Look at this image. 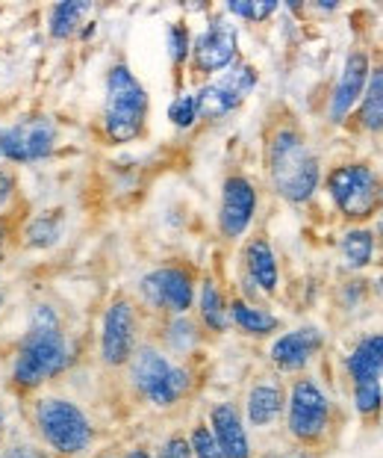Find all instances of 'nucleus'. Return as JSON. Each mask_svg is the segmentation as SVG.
<instances>
[{
    "mask_svg": "<svg viewBox=\"0 0 383 458\" xmlns=\"http://www.w3.org/2000/svg\"><path fill=\"white\" fill-rule=\"evenodd\" d=\"M80 364V344L68 331L62 308L38 299L27 308L24 326L6 352V387L18 403L56 387Z\"/></svg>",
    "mask_w": 383,
    "mask_h": 458,
    "instance_id": "obj_1",
    "label": "nucleus"
},
{
    "mask_svg": "<svg viewBox=\"0 0 383 458\" xmlns=\"http://www.w3.org/2000/svg\"><path fill=\"white\" fill-rule=\"evenodd\" d=\"M24 432L51 458H92L101 450V426L83 399L59 387L21 403Z\"/></svg>",
    "mask_w": 383,
    "mask_h": 458,
    "instance_id": "obj_2",
    "label": "nucleus"
},
{
    "mask_svg": "<svg viewBox=\"0 0 383 458\" xmlns=\"http://www.w3.org/2000/svg\"><path fill=\"white\" fill-rule=\"evenodd\" d=\"M262 172L274 199L307 208L321 192L324 160L298 122L278 119L262 140Z\"/></svg>",
    "mask_w": 383,
    "mask_h": 458,
    "instance_id": "obj_3",
    "label": "nucleus"
},
{
    "mask_svg": "<svg viewBox=\"0 0 383 458\" xmlns=\"http://www.w3.org/2000/svg\"><path fill=\"white\" fill-rule=\"evenodd\" d=\"M124 387L133 403L145 405L147 411L171 414L198 391V369L195 360H174L151 337H145L124 367Z\"/></svg>",
    "mask_w": 383,
    "mask_h": 458,
    "instance_id": "obj_4",
    "label": "nucleus"
},
{
    "mask_svg": "<svg viewBox=\"0 0 383 458\" xmlns=\"http://www.w3.org/2000/svg\"><path fill=\"white\" fill-rule=\"evenodd\" d=\"M339 405L328 385L316 373L295 376L287 382V411H283L280 432L287 444L307 446V450H328L339 428Z\"/></svg>",
    "mask_w": 383,
    "mask_h": 458,
    "instance_id": "obj_5",
    "label": "nucleus"
},
{
    "mask_svg": "<svg viewBox=\"0 0 383 458\" xmlns=\"http://www.w3.org/2000/svg\"><path fill=\"white\" fill-rule=\"evenodd\" d=\"M151 95L127 60H115L104 74L101 136L110 145H133L147 133Z\"/></svg>",
    "mask_w": 383,
    "mask_h": 458,
    "instance_id": "obj_6",
    "label": "nucleus"
},
{
    "mask_svg": "<svg viewBox=\"0 0 383 458\" xmlns=\"http://www.w3.org/2000/svg\"><path fill=\"white\" fill-rule=\"evenodd\" d=\"M321 192L346 225H369L380 208V174L366 160H339L324 169Z\"/></svg>",
    "mask_w": 383,
    "mask_h": 458,
    "instance_id": "obj_7",
    "label": "nucleus"
},
{
    "mask_svg": "<svg viewBox=\"0 0 383 458\" xmlns=\"http://www.w3.org/2000/svg\"><path fill=\"white\" fill-rule=\"evenodd\" d=\"M145 323V310L136 305L130 293H115L112 299H106L95 335V358L101 369H106V373H124V367L130 364L136 349L147 337Z\"/></svg>",
    "mask_w": 383,
    "mask_h": 458,
    "instance_id": "obj_8",
    "label": "nucleus"
},
{
    "mask_svg": "<svg viewBox=\"0 0 383 458\" xmlns=\"http://www.w3.org/2000/svg\"><path fill=\"white\" fill-rule=\"evenodd\" d=\"M198 269L186 260H162L136 278L133 299L147 319L192 314L198 293Z\"/></svg>",
    "mask_w": 383,
    "mask_h": 458,
    "instance_id": "obj_9",
    "label": "nucleus"
},
{
    "mask_svg": "<svg viewBox=\"0 0 383 458\" xmlns=\"http://www.w3.org/2000/svg\"><path fill=\"white\" fill-rule=\"evenodd\" d=\"M59 145H62V128L51 113L33 110L0 124V160L9 169L54 160Z\"/></svg>",
    "mask_w": 383,
    "mask_h": 458,
    "instance_id": "obj_10",
    "label": "nucleus"
},
{
    "mask_svg": "<svg viewBox=\"0 0 383 458\" xmlns=\"http://www.w3.org/2000/svg\"><path fill=\"white\" fill-rule=\"evenodd\" d=\"M262 208L260 183L251 178L248 172L233 169L224 174L219 187V208H215V233L221 242L239 246L245 237H251L254 225H257Z\"/></svg>",
    "mask_w": 383,
    "mask_h": 458,
    "instance_id": "obj_11",
    "label": "nucleus"
},
{
    "mask_svg": "<svg viewBox=\"0 0 383 458\" xmlns=\"http://www.w3.org/2000/svg\"><path fill=\"white\" fill-rule=\"evenodd\" d=\"M242 60V45H239V24L230 21L228 15L212 13L204 21V27L192 38V56H189V72L195 81H212V77L224 74Z\"/></svg>",
    "mask_w": 383,
    "mask_h": 458,
    "instance_id": "obj_12",
    "label": "nucleus"
},
{
    "mask_svg": "<svg viewBox=\"0 0 383 458\" xmlns=\"http://www.w3.org/2000/svg\"><path fill=\"white\" fill-rule=\"evenodd\" d=\"M260 86L257 65L239 60L224 74L212 77L195 86V101H198V115L204 124H221L233 113H239Z\"/></svg>",
    "mask_w": 383,
    "mask_h": 458,
    "instance_id": "obj_13",
    "label": "nucleus"
},
{
    "mask_svg": "<svg viewBox=\"0 0 383 458\" xmlns=\"http://www.w3.org/2000/svg\"><path fill=\"white\" fill-rule=\"evenodd\" d=\"M324 349H328V331L316 323H301L292 328H283L278 337L265 346V364L271 373L283 376L289 382L295 376L312 373L319 364Z\"/></svg>",
    "mask_w": 383,
    "mask_h": 458,
    "instance_id": "obj_14",
    "label": "nucleus"
},
{
    "mask_svg": "<svg viewBox=\"0 0 383 458\" xmlns=\"http://www.w3.org/2000/svg\"><path fill=\"white\" fill-rule=\"evenodd\" d=\"M239 408L251 435L278 432L283 426V411H287V378L271 373V369H262L245 385Z\"/></svg>",
    "mask_w": 383,
    "mask_h": 458,
    "instance_id": "obj_15",
    "label": "nucleus"
},
{
    "mask_svg": "<svg viewBox=\"0 0 383 458\" xmlns=\"http://www.w3.org/2000/svg\"><path fill=\"white\" fill-rule=\"evenodd\" d=\"M369 74H371V54L366 47H351L346 60H342L337 83H333V89L328 95V104H324V119H328L330 128H346L351 122L362 92H366Z\"/></svg>",
    "mask_w": 383,
    "mask_h": 458,
    "instance_id": "obj_16",
    "label": "nucleus"
},
{
    "mask_svg": "<svg viewBox=\"0 0 383 458\" xmlns=\"http://www.w3.org/2000/svg\"><path fill=\"white\" fill-rule=\"evenodd\" d=\"M204 420L210 426L215 444L228 458H254L257 446H254V435L242 417L239 399L236 396H219L206 405Z\"/></svg>",
    "mask_w": 383,
    "mask_h": 458,
    "instance_id": "obj_17",
    "label": "nucleus"
},
{
    "mask_svg": "<svg viewBox=\"0 0 383 458\" xmlns=\"http://www.w3.org/2000/svg\"><path fill=\"white\" fill-rule=\"evenodd\" d=\"M239 276L248 278L265 301H271L280 293L283 287L280 258L269 233L254 231L251 237H245L239 242Z\"/></svg>",
    "mask_w": 383,
    "mask_h": 458,
    "instance_id": "obj_18",
    "label": "nucleus"
},
{
    "mask_svg": "<svg viewBox=\"0 0 383 458\" xmlns=\"http://www.w3.org/2000/svg\"><path fill=\"white\" fill-rule=\"evenodd\" d=\"M68 233V213L62 208H38L29 213H18L15 242L24 251L42 255V251H54Z\"/></svg>",
    "mask_w": 383,
    "mask_h": 458,
    "instance_id": "obj_19",
    "label": "nucleus"
},
{
    "mask_svg": "<svg viewBox=\"0 0 383 458\" xmlns=\"http://www.w3.org/2000/svg\"><path fill=\"white\" fill-rule=\"evenodd\" d=\"M151 340L174 360H195L206 346V340H210L192 314L151 319Z\"/></svg>",
    "mask_w": 383,
    "mask_h": 458,
    "instance_id": "obj_20",
    "label": "nucleus"
},
{
    "mask_svg": "<svg viewBox=\"0 0 383 458\" xmlns=\"http://www.w3.org/2000/svg\"><path fill=\"white\" fill-rule=\"evenodd\" d=\"M192 317L206 337H228L230 335V293L215 276L198 278V293H195Z\"/></svg>",
    "mask_w": 383,
    "mask_h": 458,
    "instance_id": "obj_21",
    "label": "nucleus"
},
{
    "mask_svg": "<svg viewBox=\"0 0 383 458\" xmlns=\"http://www.w3.org/2000/svg\"><path fill=\"white\" fill-rule=\"evenodd\" d=\"M230 328L245 340H271L283 331V317L269 301H245L230 293Z\"/></svg>",
    "mask_w": 383,
    "mask_h": 458,
    "instance_id": "obj_22",
    "label": "nucleus"
},
{
    "mask_svg": "<svg viewBox=\"0 0 383 458\" xmlns=\"http://www.w3.org/2000/svg\"><path fill=\"white\" fill-rule=\"evenodd\" d=\"M342 373L348 385L383 382V331H366L342 355Z\"/></svg>",
    "mask_w": 383,
    "mask_h": 458,
    "instance_id": "obj_23",
    "label": "nucleus"
},
{
    "mask_svg": "<svg viewBox=\"0 0 383 458\" xmlns=\"http://www.w3.org/2000/svg\"><path fill=\"white\" fill-rule=\"evenodd\" d=\"M95 4L92 0H59L51 4L45 13V33L51 42H77V36L86 27V21H92Z\"/></svg>",
    "mask_w": 383,
    "mask_h": 458,
    "instance_id": "obj_24",
    "label": "nucleus"
},
{
    "mask_svg": "<svg viewBox=\"0 0 383 458\" xmlns=\"http://www.w3.org/2000/svg\"><path fill=\"white\" fill-rule=\"evenodd\" d=\"M375 251H378V237H375V231H371V225H348L337 240L339 263L351 276L369 269L371 260H375Z\"/></svg>",
    "mask_w": 383,
    "mask_h": 458,
    "instance_id": "obj_25",
    "label": "nucleus"
},
{
    "mask_svg": "<svg viewBox=\"0 0 383 458\" xmlns=\"http://www.w3.org/2000/svg\"><path fill=\"white\" fill-rule=\"evenodd\" d=\"M351 119L362 133H375V136L383 133V63L371 65L366 92H362Z\"/></svg>",
    "mask_w": 383,
    "mask_h": 458,
    "instance_id": "obj_26",
    "label": "nucleus"
},
{
    "mask_svg": "<svg viewBox=\"0 0 383 458\" xmlns=\"http://www.w3.org/2000/svg\"><path fill=\"white\" fill-rule=\"evenodd\" d=\"M192 27L189 21H171L165 27V54H169V63H171V72L174 77L180 81L189 68V56H192Z\"/></svg>",
    "mask_w": 383,
    "mask_h": 458,
    "instance_id": "obj_27",
    "label": "nucleus"
},
{
    "mask_svg": "<svg viewBox=\"0 0 383 458\" xmlns=\"http://www.w3.org/2000/svg\"><path fill=\"white\" fill-rule=\"evenodd\" d=\"M351 408L360 423L375 426L383 417V382L351 385Z\"/></svg>",
    "mask_w": 383,
    "mask_h": 458,
    "instance_id": "obj_28",
    "label": "nucleus"
},
{
    "mask_svg": "<svg viewBox=\"0 0 383 458\" xmlns=\"http://www.w3.org/2000/svg\"><path fill=\"white\" fill-rule=\"evenodd\" d=\"M278 0H228L221 13L236 24H265L280 13Z\"/></svg>",
    "mask_w": 383,
    "mask_h": 458,
    "instance_id": "obj_29",
    "label": "nucleus"
},
{
    "mask_svg": "<svg viewBox=\"0 0 383 458\" xmlns=\"http://www.w3.org/2000/svg\"><path fill=\"white\" fill-rule=\"evenodd\" d=\"M165 119L174 131H195L201 124L198 115V101H195V89H177L174 98L169 101V110H165Z\"/></svg>",
    "mask_w": 383,
    "mask_h": 458,
    "instance_id": "obj_30",
    "label": "nucleus"
},
{
    "mask_svg": "<svg viewBox=\"0 0 383 458\" xmlns=\"http://www.w3.org/2000/svg\"><path fill=\"white\" fill-rule=\"evenodd\" d=\"M186 441H189L192 458H228L221 453V446L215 444V437L210 432V426H206L204 414L195 417V420L186 426Z\"/></svg>",
    "mask_w": 383,
    "mask_h": 458,
    "instance_id": "obj_31",
    "label": "nucleus"
},
{
    "mask_svg": "<svg viewBox=\"0 0 383 458\" xmlns=\"http://www.w3.org/2000/svg\"><path fill=\"white\" fill-rule=\"evenodd\" d=\"M21 210V178L18 169H0V216H18Z\"/></svg>",
    "mask_w": 383,
    "mask_h": 458,
    "instance_id": "obj_32",
    "label": "nucleus"
},
{
    "mask_svg": "<svg viewBox=\"0 0 383 458\" xmlns=\"http://www.w3.org/2000/svg\"><path fill=\"white\" fill-rule=\"evenodd\" d=\"M0 458H51V455H47L21 426V428H12V432H9L6 444L0 446Z\"/></svg>",
    "mask_w": 383,
    "mask_h": 458,
    "instance_id": "obj_33",
    "label": "nucleus"
},
{
    "mask_svg": "<svg viewBox=\"0 0 383 458\" xmlns=\"http://www.w3.org/2000/svg\"><path fill=\"white\" fill-rule=\"evenodd\" d=\"M154 458H192L189 441H186V428L180 426L169 428V432L154 444Z\"/></svg>",
    "mask_w": 383,
    "mask_h": 458,
    "instance_id": "obj_34",
    "label": "nucleus"
},
{
    "mask_svg": "<svg viewBox=\"0 0 383 458\" xmlns=\"http://www.w3.org/2000/svg\"><path fill=\"white\" fill-rule=\"evenodd\" d=\"M15 228H18V216H0V267H4L9 249L15 246Z\"/></svg>",
    "mask_w": 383,
    "mask_h": 458,
    "instance_id": "obj_35",
    "label": "nucleus"
},
{
    "mask_svg": "<svg viewBox=\"0 0 383 458\" xmlns=\"http://www.w3.org/2000/svg\"><path fill=\"white\" fill-rule=\"evenodd\" d=\"M121 458H154V446L145 441H133L121 450Z\"/></svg>",
    "mask_w": 383,
    "mask_h": 458,
    "instance_id": "obj_36",
    "label": "nucleus"
},
{
    "mask_svg": "<svg viewBox=\"0 0 383 458\" xmlns=\"http://www.w3.org/2000/svg\"><path fill=\"white\" fill-rule=\"evenodd\" d=\"M278 458H321V453L316 450H307V446H295V444H287L283 450L278 453Z\"/></svg>",
    "mask_w": 383,
    "mask_h": 458,
    "instance_id": "obj_37",
    "label": "nucleus"
},
{
    "mask_svg": "<svg viewBox=\"0 0 383 458\" xmlns=\"http://www.w3.org/2000/svg\"><path fill=\"white\" fill-rule=\"evenodd\" d=\"M9 432H12V426H9V408H6V399L0 396V446L6 444Z\"/></svg>",
    "mask_w": 383,
    "mask_h": 458,
    "instance_id": "obj_38",
    "label": "nucleus"
},
{
    "mask_svg": "<svg viewBox=\"0 0 383 458\" xmlns=\"http://www.w3.org/2000/svg\"><path fill=\"white\" fill-rule=\"evenodd\" d=\"M97 33V21H86V27L80 30V36H77V42H92Z\"/></svg>",
    "mask_w": 383,
    "mask_h": 458,
    "instance_id": "obj_39",
    "label": "nucleus"
},
{
    "mask_svg": "<svg viewBox=\"0 0 383 458\" xmlns=\"http://www.w3.org/2000/svg\"><path fill=\"white\" fill-rule=\"evenodd\" d=\"M92 458H121V450H115V446H101Z\"/></svg>",
    "mask_w": 383,
    "mask_h": 458,
    "instance_id": "obj_40",
    "label": "nucleus"
},
{
    "mask_svg": "<svg viewBox=\"0 0 383 458\" xmlns=\"http://www.w3.org/2000/svg\"><path fill=\"white\" fill-rule=\"evenodd\" d=\"M371 231H375L378 240H383V213H378V216H375V225H371Z\"/></svg>",
    "mask_w": 383,
    "mask_h": 458,
    "instance_id": "obj_41",
    "label": "nucleus"
},
{
    "mask_svg": "<svg viewBox=\"0 0 383 458\" xmlns=\"http://www.w3.org/2000/svg\"><path fill=\"white\" fill-rule=\"evenodd\" d=\"M312 9H316V13H337L339 4H312Z\"/></svg>",
    "mask_w": 383,
    "mask_h": 458,
    "instance_id": "obj_42",
    "label": "nucleus"
},
{
    "mask_svg": "<svg viewBox=\"0 0 383 458\" xmlns=\"http://www.w3.org/2000/svg\"><path fill=\"white\" fill-rule=\"evenodd\" d=\"M254 458H278V453H274V450H269V453H257V455H254Z\"/></svg>",
    "mask_w": 383,
    "mask_h": 458,
    "instance_id": "obj_43",
    "label": "nucleus"
},
{
    "mask_svg": "<svg viewBox=\"0 0 383 458\" xmlns=\"http://www.w3.org/2000/svg\"><path fill=\"white\" fill-rule=\"evenodd\" d=\"M4 305H6V290L0 287V310H4Z\"/></svg>",
    "mask_w": 383,
    "mask_h": 458,
    "instance_id": "obj_44",
    "label": "nucleus"
},
{
    "mask_svg": "<svg viewBox=\"0 0 383 458\" xmlns=\"http://www.w3.org/2000/svg\"><path fill=\"white\" fill-rule=\"evenodd\" d=\"M378 213H383V178H380V208H378Z\"/></svg>",
    "mask_w": 383,
    "mask_h": 458,
    "instance_id": "obj_45",
    "label": "nucleus"
},
{
    "mask_svg": "<svg viewBox=\"0 0 383 458\" xmlns=\"http://www.w3.org/2000/svg\"><path fill=\"white\" fill-rule=\"evenodd\" d=\"M0 169H4V160H0Z\"/></svg>",
    "mask_w": 383,
    "mask_h": 458,
    "instance_id": "obj_46",
    "label": "nucleus"
}]
</instances>
